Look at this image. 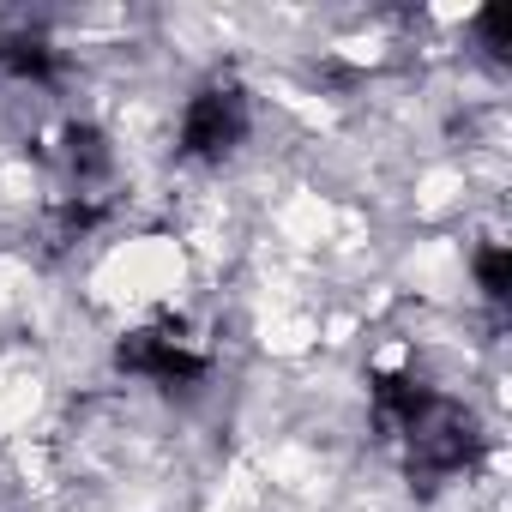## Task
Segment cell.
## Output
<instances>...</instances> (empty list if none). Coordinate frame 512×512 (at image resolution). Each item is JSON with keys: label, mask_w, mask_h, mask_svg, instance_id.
Here are the masks:
<instances>
[{"label": "cell", "mask_w": 512, "mask_h": 512, "mask_svg": "<svg viewBox=\"0 0 512 512\" xmlns=\"http://www.w3.org/2000/svg\"><path fill=\"white\" fill-rule=\"evenodd\" d=\"M241 133H247V103H241V91H229V85L199 91V97L187 103V115H181V145H187V157H223V151L241 145Z\"/></svg>", "instance_id": "2"}, {"label": "cell", "mask_w": 512, "mask_h": 512, "mask_svg": "<svg viewBox=\"0 0 512 512\" xmlns=\"http://www.w3.org/2000/svg\"><path fill=\"white\" fill-rule=\"evenodd\" d=\"M374 404H380V416H386V422L410 428V422L434 404V392H428L422 380H410V374H374Z\"/></svg>", "instance_id": "4"}, {"label": "cell", "mask_w": 512, "mask_h": 512, "mask_svg": "<svg viewBox=\"0 0 512 512\" xmlns=\"http://www.w3.org/2000/svg\"><path fill=\"white\" fill-rule=\"evenodd\" d=\"M67 145H73V169H79V175H103V169H109V145H103L97 127H73Z\"/></svg>", "instance_id": "5"}, {"label": "cell", "mask_w": 512, "mask_h": 512, "mask_svg": "<svg viewBox=\"0 0 512 512\" xmlns=\"http://www.w3.org/2000/svg\"><path fill=\"white\" fill-rule=\"evenodd\" d=\"M115 362H121L127 374H145V380H163V386H181V380H199V374H205V356L187 350V344L169 338V332H133V338L115 350Z\"/></svg>", "instance_id": "3"}, {"label": "cell", "mask_w": 512, "mask_h": 512, "mask_svg": "<svg viewBox=\"0 0 512 512\" xmlns=\"http://www.w3.org/2000/svg\"><path fill=\"white\" fill-rule=\"evenodd\" d=\"M404 440H410V470H416V476H452V470H464V464L482 452L476 422H470L458 404H446V398H434V404L404 428Z\"/></svg>", "instance_id": "1"}, {"label": "cell", "mask_w": 512, "mask_h": 512, "mask_svg": "<svg viewBox=\"0 0 512 512\" xmlns=\"http://www.w3.org/2000/svg\"><path fill=\"white\" fill-rule=\"evenodd\" d=\"M476 278H482V290H488L494 302H506V290H512V260H506V247H482V253H476Z\"/></svg>", "instance_id": "6"}, {"label": "cell", "mask_w": 512, "mask_h": 512, "mask_svg": "<svg viewBox=\"0 0 512 512\" xmlns=\"http://www.w3.org/2000/svg\"><path fill=\"white\" fill-rule=\"evenodd\" d=\"M13 67H19V73H31V79H49V55H43L37 43H19V55H13Z\"/></svg>", "instance_id": "7"}]
</instances>
